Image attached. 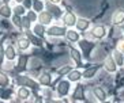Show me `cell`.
<instances>
[{"instance_id":"obj_1","label":"cell","mask_w":124,"mask_h":103,"mask_svg":"<svg viewBox=\"0 0 124 103\" xmlns=\"http://www.w3.org/2000/svg\"><path fill=\"white\" fill-rule=\"evenodd\" d=\"M78 45H79V49H80L82 56H85V58L86 60L90 58L91 52L97 48V44H95V42H93V41H87V39H80L79 42H78Z\"/></svg>"},{"instance_id":"obj_37","label":"cell","mask_w":124,"mask_h":103,"mask_svg":"<svg viewBox=\"0 0 124 103\" xmlns=\"http://www.w3.org/2000/svg\"><path fill=\"white\" fill-rule=\"evenodd\" d=\"M23 6H25V7H30L31 3H30V1H23Z\"/></svg>"},{"instance_id":"obj_17","label":"cell","mask_w":124,"mask_h":103,"mask_svg":"<svg viewBox=\"0 0 124 103\" xmlns=\"http://www.w3.org/2000/svg\"><path fill=\"white\" fill-rule=\"evenodd\" d=\"M52 16L49 12H41L40 14V20H41V25H48V23H51V20H52Z\"/></svg>"},{"instance_id":"obj_38","label":"cell","mask_w":124,"mask_h":103,"mask_svg":"<svg viewBox=\"0 0 124 103\" xmlns=\"http://www.w3.org/2000/svg\"><path fill=\"white\" fill-rule=\"evenodd\" d=\"M34 103H42V99H41V98H37L36 102H34Z\"/></svg>"},{"instance_id":"obj_31","label":"cell","mask_w":124,"mask_h":103,"mask_svg":"<svg viewBox=\"0 0 124 103\" xmlns=\"http://www.w3.org/2000/svg\"><path fill=\"white\" fill-rule=\"evenodd\" d=\"M12 20H14V25L19 26V27H21V26H22V19L19 18L18 15H15L14 18H12Z\"/></svg>"},{"instance_id":"obj_20","label":"cell","mask_w":124,"mask_h":103,"mask_svg":"<svg viewBox=\"0 0 124 103\" xmlns=\"http://www.w3.org/2000/svg\"><path fill=\"white\" fill-rule=\"evenodd\" d=\"M49 14L52 15V16H53V15H55V16H60V15H62V10H60V8L59 7H55V6H52L51 3H49Z\"/></svg>"},{"instance_id":"obj_39","label":"cell","mask_w":124,"mask_h":103,"mask_svg":"<svg viewBox=\"0 0 124 103\" xmlns=\"http://www.w3.org/2000/svg\"><path fill=\"white\" fill-rule=\"evenodd\" d=\"M49 103H63V102H60V100H49Z\"/></svg>"},{"instance_id":"obj_8","label":"cell","mask_w":124,"mask_h":103,"mask_svg":"<svg viewBox=\"0 0 124 103\" xmlns=\"http://www.w3.org/2000/svg\"><path fill=\"white\" fill-rule=\"evenodd\" d=\"M77 20H78V16L74 14L72 11H67L63 16V22L67 27H74V26L77 25Z\"/></svg>"},{"instance_id":"obj_36","label":"cell","mask_w":124,"mask_h":103,"mask_svg":"<svg viewBox=\"0 0 124 103\" xmlns=\"http://www.w3.org/2000/svg\"><path fill=\"white\" fill-rule=\"evenodd\" d=\"M27 19H29L30 22L34 20V19H36V14H34V12H29V14H27Z\"/></svg>"},{"instance_id":"obj_10","label":"cell","mask_w":124,"mask_h":103,"mask_svg":"<svg viewBox=\"0 0 124 103\" xmlns=\"http://www.w3.org/2000/svg\"><path fill=\"white\" fill-rule=\"evenodd\" d=\"M70 56H71V58H72V61L75 63V65L78 66V68H83V61H82V53H80L78 49H71L70 50Z\"/></svg>"},{"instance_id":"obj_14","label":"cell","mask_w":124,"mask_h":103,"mask_svg":"<svg viewBox=\"0 0 124 103\" xmlns=\"http://www.w3.org/2000/svg\"><path fill=\"white\" fill-rule=\"evenodd\" d=\"M112 57H113V60H115V63H116L117 68L124 66V54L123 53H120V52H117L116 49H115L113 53H112Z\"/></svg>"},{"instance_id":"obj_26","label":"cell","mask_w":124,"mask_h":103,"mask_svg":"<svg viewBox=\"0 0 124 103\" xmlns=\"http://www.w3.org/2000/svg\"><path fill=\"white\" fill-rule=\"evenodd\" d=\"M34 33H36L37 35L42 37V35H44V27H42V25H37L36 27H34Z\"/></svg>"},{"instance_id":"obj_3","label":"cell","mask_w":124,"mask_h":103,"mask_svg":"<svg viewBox=\"0 0 124 103\" xmlns=\"http://www.w3.org/2000/svg\"><path fill=\"white\" fill-rule=\"evenodd\" d=\"M102 68L108 72V73H116L117 72V65L115 63V60L112 57V53H108L104 58V63H102Z\"/></svg>"},{"instance_id":"obj_32","label":"cell","mask_w":124,"mask_h":103,"mask_svg":"<svg viewBox=\"0 0 124 103\" xmlns=\"http://www.w3.org/2000/svg\"><path fill=\"white\" fill-rule=\"evenodd\" d=\"M29 38H30V41H31L34 45H37V46H40V45H41V41L37 39L36 37H33V35H30V34H29Z\"/></svg>"},{"instance_id":"obj_11","label":"cell","mask_w":124,"mask_h":103,"mask_svg":"<svg viewBox=\"0 0 124 103\" xmlns=\"http://www.w3.org/2000/svg\"><path fill=\"white\" fill-rule=\"evenodd\" d=\"M70 81L68 80H62L59 81V85H57V92L60 96H66L70 91Z\"/></svg>"},{"instance_id":"obj_35","label":"cell","mask_w":124,"mask_h":103,"mask_svg":"<svg viewBox=\"0 0 124 103\" xmlns=\"http://www.w3.org/2000/svg\"><path fill=\"white\" fill-rule=\"evenodd\" d=\"M3 54H4V50H3V42H0V63L3 61Z\"/></svg>"},{"instance_id":"obj_5","label":"cell","mask_w":124,"mask_h":103,"mask_svg":"<svg viewBox=\"0 0 124 103\" xmlns=\"http://www.w3.org/2000/svg\"><path fill=\"white\" fill-rule=\"evenodd\" d=\"M110 22L113 26H121L124 23V10L123 8H119V10H115L112 12V16H110Z\"/></svg>"},{"instance_id":"obj_15","label":"cell","mask_w":124,"mask_h":103,"mask_svg":"<svg viewBox=\"0 0 124 103\" xmlns=\"http://www.w3.org/2000/svg\"><path fill=\"white\" fill-rule=\"evenodd\" d=\"M18 84H21V85H29L30 88H33V90H37V84L34 83L33 80H30V79H27V77H25V76H19L18 79Z\"/></svg>"},{"instance_id":"obj_24","label":"cell","mask_w":124,"mask_h":103,"mask_svg":"<svg viewBox=\"0 0 124 103\" xmlns=\"http://www.w3.org/2000/svg\"><path fill=\"white\" fill-rule=\"evenodd\" d=\"M29 45H30L29 39H19L18 41V48L19 49H27Z\"/></svg>"},{"instance_id":"obj_21","label":"cell","mask_w":124,"mask_h":103,"mask_svg":"<svg viewBox=\"0 0 124 103\" xmlns=\"http://www.w3.org/2000/svg\"><path fill=\"white\" fill-rule=\"evenodd\" d=\"M0 15H3L4 18H8L11 15V8L7 7V6H3V7L0 8Z\"/></svg>"},{"instance_id":"obj_12","label":"cell","mask_w":124,"mask_h":103,"mask_svg":"<svg viewBox=\"0 0 124 103\" xmlns=\"http://www.w3.org/2000/svg\"><path fill=\"white\" fill-rule=\"evenodd\" d=\"M67 33V30L64 27H60V26H52L48 29V34L49 35H53V37H62Z\"/></svg>"},{"instance_id":"obj_2","label":"cell","mask_w":124,"mask_h":103,"mask_svg":"<svg viewBox=\"0 0 124 103\" xmlns=\"http://www.w3.org/2000/svg\"><path fill=\"white\" fill-rule=\"evenodd\" d=\"M106 34H108V29L104 25H95L90 30V37L93 39H102L106 37Z\"/></svg>"},{"instance_id":"obj_18","label":"cell","mask_w":124,"mask_h":103,"mask_svg":"<svg viewBox=\"0 0 124 103\" xmlns=\"http://www.w3.org/2000/svg\"><path fill=\"white\" fill-rule=\"evenodd\" d=\"M51 80L52 79H51V75L49 73H44V75H41L40 76V83L42 85H49L51 84Z\"/></svg>"},{"instance_id":"obj_33","label":"cell","mask_w":124,"mask_h":103,"mask_svg":"<svg viewBox=\"0 0 124 103\" xmlns=\"http://www.w3.org/2000/svg\"><path fill=\"white\" fill-rule=\"evenodd\" d=\"M22 25L25 26L26 29H30V20H29V19H27V16L22 19Z\"/></svg>"},{"instance_id":"obj_30","label":"cell","mask_w":124,"mask_h":103,"mask_svg":"<svg viewBox=\"0 0 124 103\" xmlns=\"http://www.w3.org/2000/svg\"><path fill=\"white\" fill-rule=\"evenodd\" d=\"M15 14L18 15V16L19 15H23L25 14V8H23L22 6H16V7H15Z\"/></svg>"},{"instance_id":"obj_29","label":"cell","mask_w":124,"mask_h":103,"mask_svg":"<svg viewBox=\"0 0 124 103\" xmlns=\"http://www.w3.org/2000/svg\"><path fill=\"white\" fill-rule=\"evenodd\" d=\"M33 7H34V10H36V11H41V10H42V7H44V3H42V1H34Z\"/></svg>"},{"instance_id":"obj_22","label":"cell","mask_w":124,"mask_h":103,"mask_svg":"<svg viewBox=\"0 0 124 103\" xmlns=\"http://www.w3.org/2000/svg\"><path fill=\"white\" fill-rule=\"evenodd\" d=\"M29 95H30V92H29V90H27V88H21L18 91V96L21 98V99H26Z\"/></svg>"},{"instance_id":"obj_7","label":"cell","mask_w":124,"mask_h":103,"mask_svg":"<svg viewBox=\"0 0 124 103\" xmlns=\"http://www.w3.org/2000/svg\"><path fill=\"white\" fill-rule=\"evenodd\" d=\"M91 92H93V96L98 100V103L100 102H105L106 98H108V94H106L105 88L101 87V85H94V87L91 88Z\"/></svg>"},{"instance_id":"obj_9","label":"cell","mask_w":124,"mask_h":103,"mask_svg":"<svg viewBox=\"0 0 124 103\" xmlns=\"http://www.w3.org/2000/svg\"><path fill=\"white\" fill-rule=\"evenodd\" d=\"M75 29L78 30V33H86L89 29H90V20L87 18H78L77 25H75Z\"/></svg>"},{"instance_id":"obj_25","label":"cell","mask_w":124,"mask_h":103,"mask_svg":"<svg viewBox=\"0 0 124 103\" xmlns=\"http://www.w3.org/2000/svg\"><path fill=\"white\" fill-rule=\"evenodd\" d=\"M6 56H7L8 60H12L15 57V52H14V48L12 46H8L7 50H6Z\"/></svg>"},{"instance_id":"obj_4","label":"cell","mask_w":124,"mask_h":103,"mask_svg":"<svg viewBox=\"0 0 124 103\" xmlns=\"http://www.w3.org/2000/svg\"><path fill=\"white\" fill-rule=\"evenodd\" d=\"M102 68L101 64H95V65H91V66H87L85 68L83 72H82V79L85 80H90L93 77H95V75L98 73V71Z\"/></svg>"},{"instance_id":"obj_13","label":"cell","mask_w":124,"mask_h":103,"mask_svg":"<svg viewBox=\"0 0 124 103\" xmlns=\"http://www.w3.org/2000/svg\"><path fill=\"white\" fill-rule=\"evenodd\" d=\"M67 77H68V81L79 83V81L82 80V72H80L79 69H72L68 75H67Z\"/></svg>"},{"instance_id":"obj_28","label":"cell","mask_w":124,"mask_h":103,"mask_svg":"<svg viewBox=\"0 0 124 103\" xmlns=\"http://www.w3.org/2000/svg\"><path fill=\"white\" fill-rule=\"evenodd\" d=\"M71 71H72V68H71V66H64V68H60V69L57 71V73L59 75H66V73L68 75Z\"/></svg>"},{"instance_id":"obj_19","label":"cell","mask_w":124,"mask_h":103,"mask_svg":"<svg viewBox=\"0 0 124 103\" xmlns=\"http://www.w3.org/2000/svg\"><path fill=\"white\" fill-rule=\"evenodd\" d=\"M27 60H29V57L25 56V54H22L21 57H19V61H18V68L19 69H25L26 64H27Z\"/></svg>"},{"instance_id":"obj_16","label":"cell","mask_w":124,"mask_h":103,"mask_svg":"<svg viewBox=\"0 0 124 103\" xmlns=\"http://www.w3.org/2000/svg\"><path fill=\"white\" fill-rule=\"evenodd\" d=\"M66 37L68 41H71V42H79L80 41V35L78 31H75V30H67V33H66Z\"/></svg>"},{"instance_id":"obj_27","label":"cell","mask_w":124,"mask_h":103,"mask_svg":"<svg viewBox=\"0 0 124 103\" xmlns=\"http://www.w3.org/2000/svg\"><path fill=\"white\" fill-rule=\"evenodd\" d=\"M0 85H3V87L8 85V77L4 73H0Z\"/></svg>"},{"instance_id":"obj_6","label":"cell","mask_w":124,"mask_h":103,"mask_svg":"<svg viewBox=\"0 0 124 103\" xmlns=\"http://www.w3.org/2000/svg\"><path fill=\"white\" fill-rule=\"evenodd\" d=\"M72 100H74V103H83V100H85V85L83 84L79 83L75 87V90L72 92Z\"/></svg>"},{"instance_id":"obj_23","label":"cell","mask_w":124,"mask_h":103,"mask_svg":"<svg viewBox=\"0 0 124 103\" xmlns=\"http://www.w3.org/2000/svg\"><path fill=\"white\" fill-rule=\"evenodd\" d=\"M116 50L124 54V38H120V39L117 41V44H116Z\"/></svg>"},{"instance_id":"obj_34","label":"cell","mask_w":124,"mask_h":103,"mask_svg":"<svg viewBox=\"0 0 124 103\" xmlns=\"http://www.w3.org/2000/svg\"><path fill=\"white\" fill-rule=\"evenodd\" d=\"M10 95H11V91H10V90H6V91H3V94H1V98H3V99H8Z\"/></svg>"},{"instance_id":"obj_40","label":"cell","mask_w":124,"mask_h":103,"mask_svg":"<svg viewBox=\"0 0 124 103\" xmlns=\"http://www.w3.org/2000/svg\"><path fill=\"white\" fill-rule=\"evenodd\" d=\"M100 103H112L110 100H105V102H100Z\"/></svg>"}]
</instances>
